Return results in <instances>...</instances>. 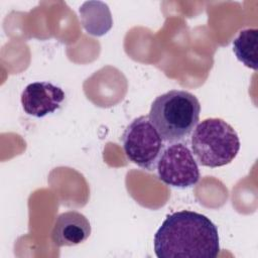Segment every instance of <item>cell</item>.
<instances>
[{
  "mask_svg": "<svg viewBox=\"0 0 258 258\" xmlns=\"http://www.w3.org/2000/svg\"><path fill=\"white\" fill-rule=\"evenodd\" d=\"M153 245L158 258H216L220 252L216 225L207 216L185 210L166 217Z\"/></svg>",
  "mask_w": 258,
  "mask_h": 258,
  "instance_id": "obj_1",
  "label": "cell"
},
{
  "mask_svg": "<svg viewBox=\"0 0 258 258\" xmlns=\"http://www.w3.org/2000/svg\"><path fill=\"white\" fill-rule=\"evenodd\" d=\"M201 104L191 93L170 90L152 102L149 120L163 141L174 143L186 138L198 125Z\"/></svg>",
  "mask_w": 258,
  "mask_h": 258,
  "instance_id": "obj_2",
  "label": "cell"
},
{
  "mask_svg": "<svg viewBox=\"0 0 258 258\" xmlns=\"http://www.w3.org/2000/svg\"><path fill=\"white\" fill-rule=\"evenodd\" d=\"M190 146L201 165L215 168L234 160L240 150V139L236 130L223 119L208 118L195 127Z\"/></svg>",
  "mask_w": 258,
  "mask_h": 258,
  "instance_id": "obj_3",
  "label": "cell"
},
{
  "mask_svg": "<svg viewBox=\"0 0 258 258\" xmlns=\"http://www.w3.org/2000/svg\"><path fill=\"white\" fill-rule=\"evenodd\" d=\"M126 157L139 167L153 170L164 149V142L148 116L134 119L121 137Z\"/></svg>",
  "mask_w": 258,
  "mask_h": 258,
  "instance_id": "obj_4",
  "label": "cell"
},
{
  "mask_svg": "<svg viewBox=\"0 0 258 258\" xmlns=\"http://www.w3.org/2000/svg\"><path fill=\"white\" fill-rule=\"evenodd\" d=\"M156 169L159 179L173 187H190L200 179L198 163L184 143L174 142L164 147L158 158Z\"/></svg>",
  "mask_w": 258,
  "mask_h": 258,
  "instance_id": "obj_5",
  "label": "cell"
},
{
  "mask_svg": "<svg viewBox=\"0 0 258 258\" xmlns=\"http://www.w3.org/2000/svg\"><path fill=\"white\" fill-rule=\"evenodd\" d=\"M64 97L61 88L49 82H34L23 90L21 104L27 115L41 118L59 109Z\"/></svg>",
  "mask_w": 258,
  "mask_h": 258,
  "instance_id": "obj_6",
  "label": "cell"
},
{
  "mask_svg": "<svg viewBox=\"0 0 258 258\" xmlns=\"http://www.w3.org/2000/svg\"><path fill=\"white\" fill-rule=\"evenodd\" d=\"M91 235V225L83 214L69 211L57 216L52 231L51 240L57 247L76 246L85 242Z\"/></svg>",
  "mask_w": 258,
  "mask_h": 258,
  "instance_id": "obj_7",
  "label": "cell"
},
{
  "mask_svg": "<svg viewBox=\"0 0 258 258\" xmlns=\"http://www.w3.org/2000/svg\"><path fill=\"white\" fill-rule=\"evenodd\" d=\"M81 22L85 30L94 36L106 34L113 25L111 11L102 1H87L79 9Z\"/></svg>",
  "mask_w": 258,
  "mask_h": 258,
  "instance_id": "obj_8",
  "label": "cell"
},
{
  "mask_svg": "<svg viewBox=\"0 0 258 258\" xmlns=\"http://www.w3.org/2000/svg\"><path fill=\"white\" fill-rule=\"evenodd\" d=\"M258 29L246 28L239 32L233 41V51L243 64L257 71Z\"/></svg>",
  "mask_w": 258,
  "mask_h": 258,
  "instance_id": "obj_9",
  "label": "cell"
}]
</instances>
